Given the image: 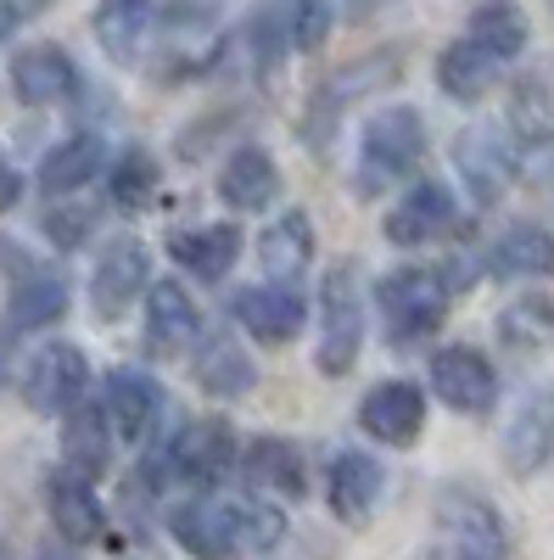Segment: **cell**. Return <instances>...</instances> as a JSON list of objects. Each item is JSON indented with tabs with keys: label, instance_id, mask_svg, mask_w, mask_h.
<instances>
[{
	"label": "cell",
	"instance_id": "cell-1",
	"mask_svg": "<svg viewBox=\"0 0 554 560\" xmlns=\"http://www.w3.org/2000/svg\"><path fill=\"white\" fill-rule=\"evenodd\" d=\"M174 538L197 555H229V549H274L286 533L281 510L263 504V493L252 499H219V493H197L185 499L174 516H168Z\"/></svg>",
	"mask_w": 554,
	"mask_h": 560
},
{
	"label": "cell",
	"instance_id": "cell-2",
	"mask_svg": "<svg viewBox=\"0 0 554 560\" xmlns=\"http://www.w3.org/2000/svg\"><path fill=\"white\" fill-rule=\"evenodd\" d=\"M381 319H387V337L392 348H409V342H421L432 337L437 325L448 319V303H453V280L443 269H421V264H403L392 269L381 287Z\"/></svg>",
	"mask_w": 554,
	"mask_h": 560
},
{
	"label": "cell",
	"instance_id": "cell-3",
	"mask_svg": "<svg viewBox=\"0 0 554 560\" xmlns=\"http://www.w3.org/2000/svg\"><path fill=\"white\" fill-rule=\"evenodd\" d=\"M426 158V118L414 107H381L358 135V191H381L387 179L409 174Z\"/></svg>",
	"mask_w": 554,
	"mask_h": 560
},
{
	"label": "cell",
	"instance_id": "cell-4",
	"mask_svg": "<svg viewBox=\"0 0 554 560\" xmlns=\"http://www.w3.org/2000/svg\"><path fill=\"white\" fill-rule=\"evenodd\" d=\"M364 348V292H358V269L337 264L319 287V370L326 376H347L353 359Z\"/></svg>",
	"mask_w": 554,
	"mask_h": 560
},
{
	"label": "cell",
	"instance_id": "cell-5",
	"mask_svg": "<svg viewBox=\"0 0 554 560\" xmlns=\"http://www.w3.org/2000/svg\"><path fill=\"white\" fill-rule=\"evenodd\" d=\"M168 471L191 488H219L236 465V432L229 420L219 415H197V420H179V432L168 438Z\"/></svg>",
	"mask_w": 554,
	"mask_h": 560
},
{
	"label": "cell",
	"instance_id": "cell-6",
	"mask_svg": "<svg viewBox=\"0 0 554 560\" xmlns=\"http://www.w3.org/2000/svg\"><path fill=\"white\" fill-rule=\"evenodd\" d=\"M453 163H459L465 191L482 208H493L504 191H510V179H516V147H510V135H504L498 124H465V129H459Z\"/></svg>",
	"mask_w": 554,
	"mask_h": 560
},
{
	"label": "cell",
	"instance_id": "cell-7",
	"mask_svg": "<svg viewBox=\"0 0 554 560\" xmlns=\"http://www.w3.org/2000/svg\"><path fill=\"white\" fill-rule=\"evenodd\" d=\"M84 387H90V359L73 342H45L23 370V404L34 415H68L73 404H84Z\"/></svg>",
	"mask_w": 554,
	"mask_h": 560
},
{
	"label": "cell",
	"instance_id": "cell-8",
	"mask_svg": "<svg viewBox=\"0 0 554 560\" xmlns=\"http://www.w3.org/2000/svg\"><path fill=\"white\" fill-rule=\"evenodd\" d=\"M229 308H236L241 331L269 342V348H286L303 337L308 325V303L297 292V280H263V287H241L236 298H229Z\"/></svg>",
	"mask_w": 554,
	"mask_h": 560
},
{
	"label": "cell",
	"instance_id": "cell-9",
	"mask_svg": "<svg viewBox=\"0 0 554 560\" xmlns=\"http://www.w3.org/2000/svg\"><path fill=\"white\" fill-rule=\"evenodd\" d=\"M146 287H152V253H146V242L118 236V242L102 247L96 269H90V308H96L102 319H118Z\"/></svg>",
	"mask_w": 554,
	"mask_h": 560
},
{
	"label": "cell",
	"instance_id": "cell-10",
	"mask_svg": "<svg viewBox=\"0 0 554 560\" xmlns=\"http://www.w3.org/2000/svg\"><path fill=\"white\" fill-rule=\"evenodd\" d=\"M426 376H432L437 398L459 415H487L498 398V376H493L487 353H476V348H437Z\"/></svg>",
	"mask_w": 554,
	"mask_h": 560
},
{
	"label": "cell",
	"instance_id": "cell-11",
	"mask_svg": "<svg viewBox=\"0 0 554 560\" xmlns=\"http://www.w3.org/2000/svg\"><path fill=\"white\" fill-rule=\"evenodd\" d=\"M358 427L387 443V448H409L414 438L426 432V393L414 382H381L369 387L364 404H358Z\"/></svg>",
	"mask_w": 554,
	"mask_h": 560
},
{
	"label": "cell",
	"instance_id": "cell-12",
	"mask_svg": "<svg viewBox=\"0 0 554 560\" xmlns=\"http://www.w3.org/2000/svg\"><path fill=\"white\" fill-rule=\"evenodd\" d=\"M437 549L443 555H504L498 510L476 493H443L437 499Z\"/></svg>",
	"mask_w": 554,
	"mask_h": 560
},
{
	"label": "cell",
	"instance_id": "cell-13",
	"mask_svg": "<svg viewBox=\"0 0 554 560\" xmlns=\"http://www.w3.org/2000/svg\"><path fill=\"white\" fill-rule=\"evenodd\" d=\"M102 404H107L113 432H118L123 443H146V438L157 432V420H163V387L146 376V370H134V364L107 370Z\"/></svg>",
	"mask_w": 554,
	"mask_h": 560
},
{
	"label": "cell",
	"instance_id": "cell-14",
	"mask_svg": "<svg viewBox=\"0 0 554 560\" xmlns=\"http://www.w3.org/2000/svg\"><path fill=\"white\" fill-rule=\"evenodd\" d=\"M197 337H202V314L191 292L179 280H152L146 287V348L157 359H179L197 348Z\"/></svg>",
	"mask_w": 554,
	"mask_h": 560
},
{
	"label": "cell",
	"instance_id": "cell-15",
	"mask_svg": "<svg viewBox=\"0 0 554 560\" xmlns=\"http://www.w3.org/2000/svg\"><path fill=\"white\" fill-rule=\"evenodd\" d=\"M549 459H554V393L532 387L516 404L510 427H504V465H510L516 477H532Z\"/></svg>",
	"mask_w": 554,
	"mask_h": 560
},
{
	"label": "cell",
	"instance_id": "cell-16",
	"mask_svg": "<svg viewBox=\"0 0 554 560\" xmlns=\"http://www.w3.org/2000/svg\"><path fill=\"white\" fill-rule=\"evenodd\" d=\"M12 90H17L23 107H57L79 90V68L62 45L39 39V45H23L12 57Z\"/></svg>",
	"mask_w": 554,
	"mask_h": 560
},
{
	"label": "cell",
	"instance_id": "cell-17",
	"mask_svg": "<svg viewBox=\"0 0 554 560\" xmlns=\"http://www.w3.org/2000/svg\"><path fill=\"white\" fill-rule=\"evenodd\" d=\"M45 510H51V527L68 544H96L102 527H107V510L96 499V477L73 471V465L51 471V482H45Z\"/></svg>",
	"mask_w": 554,
	"mask_h": 560
},
{
	"label": "cell",
	"instance_id": "cell-18",
	"mask_svg": "<svg viewBox=\"0 0 554 560\" xmlns=\"http://www.w3.org/2000/svg\"><path fill=\"white\" fill-rule=\"evenodd\" d=\"M387 242L392 247H432L453 230V197L443 191L437 179H421L414 191L398 197V208H387Z\"/></svg>",
	"mask_w": 554,
	"mask_h": 560
},
{
	"label": "cell",
	"instance_id": "cell-19",
	"mask_svg": "<svg viewBox=\"0 0 554 560\" xmlns=\"http://www.w3.org/2000/svg\"><path fill=\"white\" fill-rule=\"evenodd\" d=\"M381 482H387L381 459H369L364 448H342L331 459V471H326V499L337 510V522L364 527L369 510H376V499H381Z\"/></svg>",
	"mask_w": 554,
	"mask_h": 560
},
{
	"label": "cell",
	"instance_id": "cell-20",
	"mask_svg": "<svg viewBox=\"0 0 554 560\" xmlns=\"http://www.w3.org/2000/svg\"><path fill=\"white\" fill-rule=\"evenodd\" d=\"M191 376L213 398H247L258 387V364L229 331H213V337H197L191 348Z\"/></svg>",
	"mask_w": 554,
	"mask_h": 560
},
{
	"label": "cell",
	"instance_id": "cell-21",
	"mask_svg": "<svg viewBox=\"0 0 554 560\" xmlns=\"http://www.w3.org/2000/svg\"><path fill=\"white\" fill-rule=\"evenodd\" d=\"M168 253L185 275L224 280L241 258V230L236 224H185V230H168Z\"/></svg>",
	"mask_w": 554,
	"mask_h": 560
},
{
	"label": "cell",
	"instance_id": "cell-22",
	"mask_svg": "<svg viewBox=\"0 0 554 560\" xmlns=\"http://www.w3.org/2000/svg\"><path fill=\"white\" fill-rule=\"evenodd\" d=\"M281 191V168L263 147H236L219 163V202L236 208V213H263Z\"/></svg>",
	"mask_w": 554,
	"mask_h": 560
},
{
	"label": "cell",
	"instance_id": "cell-23",
	"mask_svg": "<svg viewBox=\"0 0 554 560\" xmlns=\"http://www.w3.org/2000/svg\"><path fill=\"white\" fill-rule=\"evenodd\" d=\"M241 477L252 493H281V499H303L308 493V459L292 438H258L241 454Z\"/></svg>",
	"mask_w": 554,
	"mask_h": 560
},
{
	"label": "cell",
	"instance_id": "cell-24",
	"mask_svg": "<svg viewBox=\"0 0 554 560\" xmlns=\"http://www.w3.org/2000/svg\"><path fill=\"white\" fill-rule=\"evenodd\" d=\"M113 415L107 404H73L68 409V427H62V465H73V471L84 477H102L113 465Z\"/></svg>",
	"mask_w": 554,
	"mask_h": 560
},
{
	"label": "cell",
	"instance_id": "cell-25",
	"mask_svg": "<svg viewBox=\"0 0 554 560\" xmlns=\"http://www.w3.org/2000/svg\"><path fill=\"white\" fill-rule=\"evenodd\" d=\"M498 68H504V62L487 51V45H482L476 34H465V39L443 45L437 84H443V96H453V102H482L487 90L498 84Z\"/></svg>",
	"mask_w": 554,
	"mask_h": 560
},
{
	"label": "cell",
	"instance_id": "cell-26",
	"mask_svg": "<svg viewBox=\"0 0 554 560\" xmlns=\"http://www.w3.org/2000/svg\"><path fill=\"white\" fill-rule=\"evenodd\" d=\"M68 314V280L57 269H23L17 287L7 298V325L12 331H45V325H57Z\"/></svg>",
	"mask_w": 554,
	"mask_h": 560
},
{
	"label": "cell",
	"instance_id": "cell-27",
	"mask_svg": "<svg viewBox=\"0 0 554 560\" xmlns=\"http://www.w3.org/2000/svg\"><path fill=\"white\" fill-rule=\"evenodd\" d=\"M102 163H107L102 135H68V140H57V147L45 152V163H39V191H45V197H73V191H84V185L102 174Z\"/></svg>",
	"mask_w": 554,
	"mask_h": 560
},
{
	"label": "cell",
	"instance_id": "cell-28",
	"mask_svg": "<svg viewBox=\"0 0 554 560\" xmlns=\"http://www.w3.org/2000/svg\"><path fill=\"white\" fill-rule=\"evenodd\" d=\"M487 269L498 280H527V275H549L554 269V236L543 224L521 219L510 230H498V242L487 247Z\"/></svg>",
	"mask_w": 554,
	"mask_h": 560
},
{
	"label": "cell",
	"instance_id": "cell-29",
	"mask_svg": "<svg viewBox=\"0 0 554 560\" xmlns=\"http://www.w3.org/2000/svg\"><path fill=\"white\" fill-rule=\"evenodd\" d=\"M90 28H96V45L107 51V62L129 68L152 34V0H102Z\"/></svg>",
	"mask_w": 554,
	"mask_h": 560
},
{
	"label": "cell",
	"instance_id": "cell-30",
	"mask_svg": "<svg viewBox=\"0 0 554 560\" xmlns=\"http://www.w3.org/2000/svg\"><path fill=\"white\" fill-rule=\"evenodd\" d=\"M258 258L269 280H303L314 264V224L308 213H281L263 236H258Z\"/></svg>",
	"mask_w": 554,
	"mask_h": 560
},
{
	"label": "cell",
	"instance_id": "cell-31",
	"mask_svg": "<svg viewBox=\"0 0 554 560\" xmlns=\"http://www.w3.org/2000/svg\"><path fill=\"white\" fill-rule=\"evenodd\" d=\"M157 158L146 152V147H129L113 168H107V197H113V208L118 213H146L152 208V197H157Z\"/></svg>",
	"mask_w": 554,
	"mask_h": 560
},
{
	"label": "cell",
	"instance_id": "cell-32",
	"mask_svg": "<svg viewBox=\"0 0 554 560\" xmlns=\"http://www.w3.org/2000/svg\"><path fill=\"white\" fill-rule=\"evenodd\" d=\"M471 34L487 45L498 62H516L527 51V18H521V7H510V0H487V7H476L471 12Z\"/></svg>",
	"mask_w": 554,
	"mask_h": 560
},
{
	"label": "cell",
	"instance_id": "cell-33",
	"mask_svg": "<svg viewBox=\"0 0 554 560\" xmlns=\"http://www.w3.org/2000/svg\"><path fill=\"white\" fill-rule=\"evenodd\" d=\"M510 135L521 140V147H543V140L554 135V124H549V90L532 73H521L516 90H510Z\"/></svg>",
	"mask_w": 554,
	"mask_h": 560
},
{
	"label": "cell",
	"instance_id": "cell-34",
	"mask_svg": "<svg viewBox=\"0 0 554 560\" xmlns=\"http://www.w3.org/2000/svg\"><path fill=\"white\" fill-rule=\"evenodd\" d=\"M498 337L510 348H538L554 337V303L549 298H521L498 314Z\"/></svg>",
	"mask_w": 554,
	"mask_h": 560
},
{
	"label": "cell",
	"instance_id": "cell-35",
	"mask_svg": "<svg viewBox=\"0 0 554 560\" xmlns=\"http://www.w3.org/2000/svg\"><path fill=\"white\" fill-rule=\"evenodd\" d=\"M331 34V0H292V45L297 51H319Z\"/></svg>",
	"mask_w": 554,
	"mask_h": 560
},
{
	"label": "cell",
	"instance_id": "cell-36",
	"mask_svg": "<svg viewBox=\"0 0 554 560\" xmlns=\"http://www.w3.org/2000/svg\"><path fill=\"white\" fill-rule=\"evenodd\" d=\"M90 224H96V208H73V202H62V208L45 213V236H51L57 247H79V242L90 236Z\"/></svg>",
	"mask_w": 554,
	"mask_h": 560
},
{
	"label": "cell",
	"instance_id": "cell-37",
	"mask_svg": "<svg viewBox=\"0 0 554 560\" xmlns=\"http://www.w3.org/2000/svg\"><path fill=\"white\" fill-rule=\"evenodd\" d=\"M17 202H23V174H17V163L0 158V213H12Z\"/></svg>",
	"mask_w": 554,
	"mask_h": 560
},
{
	"label": "cell",
	"instance_id": "cell-38",
	"mask_svg": "<svg viewBox=\"0 0 554 560\" xmlns=\"http://www.w3.org/2000/svg\"><path fill=\"white\" fill-rule=\"evenodd\" d=\"M17 23H23V12L12 7V0H0V45L12 39V28H17Z\"/></svg>",
	"mask_w": 554,
	"mask_h": 560
},
{
	"label": "cell",
	"instance_id": "cell-39",
	"mask_svg": "<svg viewBox=\"0 0 554 560\" xmlns=\"http://www.w3.org/2000/svg\"><path fill=\"white\" fill-rule=\"evenodd\" d=\"M7 370H12V325L0 331V382H7Z\"/></svg>",
	"mask_w": 554,
	"mask_h": 560
},
{
	"label": "cell",
	"instance_id": "cell-40",
	"mask_svg": "<svg viewBox=\"0 0 554 560\" xmlns=\"http://www.w3.org/2000/svg\"><path fill=\"white\" fill-rule=\"evenodd\" d=\"M12 7H17L23 18H34V12H45V7H51V0H12Z\"/></svg>",
	"mask_w": 554,
	"mask_h": 560
}]
</instances>
